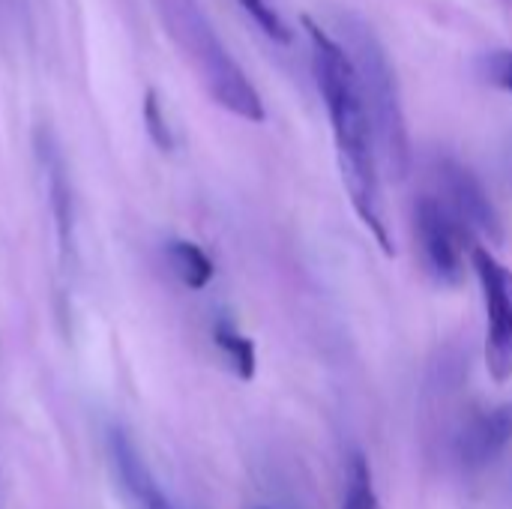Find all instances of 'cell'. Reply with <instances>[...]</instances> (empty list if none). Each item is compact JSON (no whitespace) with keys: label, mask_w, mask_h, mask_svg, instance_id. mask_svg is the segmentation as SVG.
<instances>
[{"label":"cell","mask_w":512,"mask_h":509,"mask_svg":"<svg viewBox=\"0 0 512 509\" xmlns=\"http://www.w3.org/2000/svg\"><path fill=\"white\" fill-rule=\"evenodd\" d=\"M303 27L312 42V69L318 90L327 105L333 141H336V156H339V171L348 189V198L375 237V243L393 255V237H390V222L384 210V195H381V171H378V141L375 129L363 102L360 78L357 69L342 48V42L327 33L318 21L303 18Z\"/></svg>","instance_id":"cell-1"},{"label":"cell","mask_w":512,"mask_h":509,"mask_svg":"<svg viewBox=\"0 0 512 509\" xmlns=\"http://www.w3.org/2000/svg\"><path fill=\"white\" fill-rule=\"evenodd\" d=\"M339 42L348 51L357 78H360V90H363V102L375 129V141H378V156L387 165L393 180H402L411 168V138H408V123H405V111H402V96H399V81H396V69L393 60L384 48V42L378 39V33L357 15L342 12L339 18Z\"/></svg>","instance_id":"cell-2"},{"label":"cell","mask_w":512,"mask_h":509,"mask_svg":"<svg viewBox=\"0 0 512 509\" xmlns=\"http://www.w3.org/2000/svg\"><path fill=\"white\" fill-rule=\"evenodd\" d=\"M156 6L168 33L174 36V45L186 54L213 102L249 123H261L267 117L264 102L249 75L240 69V63L231 57V51L207 21L204 9L195 0H156Z\"/></svg>","instance_id":"cell-3"},{"label":"cell","mask_w":512,"mask_h":509,"mask_svg":"<svg viewBox=\"0 0 512 509\" xmlns=\"http://www.w3.org/2000/svg\"><path fill=\"white\" fill-rule=\"evenodd\" d=\"M471 267L486 303V366L498 384L512 378V270L489 246H471Z\"/></svg>","instance_id":"cell-4"},{"label":"cell","mask_w":512,"mask_h":509,"mask_svg":"<svg viewBox=\"0 0 512 509\" xmlns=\"http://www.w3.org/2000/svg\"><path fill=\"white\" fill-rule=\"evenodd\" d=\"M414 219H417V237H420V249H423L429 273L441 285H459L465 273V261H462L465 228L456 222L447 204L432 195L417 201Z\"/></svg>","instance_id":"cell-5"},{"label":"cell","mask_w":512,"mask_h":509,"mask_svg":"<svg viewBox=\"0 0 512 509\" xmlns=\"http://www.w3.org/2000/svg\"><path fill=\"white\" fill-rule=\"evenodd\" d=\"M438 171H441L444 204L456 216V222L489 243H504V222L480 177L456 159H444Z\"/></svg>","instance_id":"cell-6"},{"label":"cell","mask_w":512,"mask_h":509,"mask_svg":"<svg viewBox=\"0 0 512 509\" xmlns=\"http://www.w3.org/2000/svg\"><path fill=\"white\" fill-rule=\"evenodd\" d=\"M108 462L126 509H174L162 495L159 483L153 480L150 468L144 465L141 453L129 441V435L120 429L108 432Z\"/></svg>","instance_id":"cell-7"},{"label":"cell","mask_w":512,"mask_h":509,"mask_svg":"<svg viewBox=\"0 0 512 509\" xmlns=\"http://www.w3.org/2000/svg\"><path fill=\"white\" fill-rule=\"evenodd\" d=\"M36 156L45 174V192L51 201V213H54V225H57V246H60V258L66 261L72 255V189H69V174H66V162L63 153L54 141V135L48 129L36 132Z\"/></svg>","instance_id":"cell-8"},{"label":"cell","mask_w":512,"mask_h":509,"mask_svg":"<svg viewBox=\"0 0 512 509\" xmlns=\"http://www.w3.org/2000/svg\"><path fill=\"white\" fill-rule=\"evenodd\" d=\"M512 441V405H498L486 414H480L477 420H471V426H465V432L456 441V456L465 468L477 471L486 468L489 462H495Z\"/></svg>","instance_id":"cell-9"},{"label":"cell","mask_w":512,"mask_h":509,"mask_svg":"<svg viewBox=\"0 0 512 509\" xmlns=\"http://www.w3.org/2000/svg\"><path fill=\"white\" fill-rule=\"evenodd\" d=\"M165 261L171 267V273L189 288V291H201L210 285L216 267L207 258V252L189 240H168L165 243Z\"/></svg>","instance_id":"cell-10"},{"label":"cell","mask_w":512,"mask_h":509,"mask_svg":"<svg viewBox=\"0 0 512 509\" xmlns=\"http://www.w3.org/2000/svg\"><path fill=\"white\" fill-rule=\"evenodd\" d=\"M213 339L219 345V351L228 357L234 375L240 381H252L255 378V366H258V357H255V342L249 336H243L234 324L228 321H219L213 327Z\"/></svg>","instance_id":"cell-11"},{"label":"cell","mask_w":512,"mask_h":509,"mask_svg":"<svg viewBox=\"0 0 512 509\" xmlns=\"http://www.w3.org/2000/svg\"><path fill=\"white\" fill-rule=\"evenodd\" d=\"M342 509H381L378 495H375V486H372L369 462L360 453L351 459V468H348V489H345Z\"/></svg>","instance_id":"cell-12"},{"label":"cell","mask_w":512,"mask_h":509,"mask_svg":"<svg viewBox=\"0 0 512 509\" xmlns=\"http://www.w3.org/2000/svg\"><path fill=\"white\" fill-rule=\"evenodd\" d=\"M243 6V12L261 27L264 36H270L273 42H282L288 45L291 42V27L285 24V18L276 12V6L270 0H237Z\"/></svg>","instance_id":"cell-13"},{"label":"cell","mask_w":512,"mask_h":509,"mask_svg":"<svg viewBox=\"0 0 512 509\" xmlns=\"http://www.w3.org/2000/svg\"><path fill=\"white\" fill-rule=\"evenodd\" d=\"M144 123H147V132H150V138H153V144L159 150L174 147V132L168 126V117L162 111V102H159L156 90H147V96H144Z\"/></svg>","instance_id":"cell-14"},{"label":"cell","mask_w":512,"mask_h":509,"mask_svg":"<svg viewBox=\"0 0 512 509\" xmlns=\"http://www.w3.org/2000/svg\"><path fill=\"white\" fill-rule=\"evenodd\" d=\"M483 69H486L489 84H495L504 93H512V48L489 54L486 63H483Z\"/></svg>","instance_id":"cell-15"},{"label":"cell","mask_w":512,"mask_h":509,"mask_svg":"<svg viewBox=\"0 0 512 509\" xmlns=\"http://www.w3.org/2000/svg\"><path fill=\"white\" fill-rule=\"evenodd\" d=\"M510 3H512V0H510Z\"/></svg>","instance_id":"cell-16"}]
</instances>
